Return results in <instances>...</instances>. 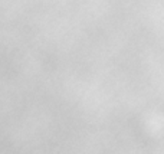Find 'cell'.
Instances as JSON below:
<instances>
[]
</instances>
